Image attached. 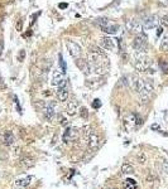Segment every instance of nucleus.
Here are the masks:
<instances>
[{"instance_id": "f257e3e1", "label": "nucleus", "mask_w": 168, "mask_h": 189, "mask_svg": "<svg viewBox=\"0 0 168 189\" xmlns=\"http://www.w3.org/2000/svg\"><path fill=\"white\" fill-rule=\"evenodd\" d=\"M133 88L139 93L140 98L143 100V102H147L149 100L152 92L154 91V87L152 85V82L148 80H142V78H134V81L132 82Z\"/></svg>"}, {"instance_id": "f03ea898", "label": "nucleus", "mask_w": 168, "mask_h": 189, "mask_svg": "<svg viewBox=\"0 0 168 189\" xmlns=\"http://www.w3.org/2000/svg\"><path fill=\"white\" fill-rule=\"evenodd\" d=\"M152 66V61L142 52H136L134 57V67L139 72H148Z\"/></svg>"}, {"instance_id": "7ed1b4c3", "label": "nucleus", "mask_w": 168, "mask_h": 189, "mask_svg": "<svg viewBox=\"0 0 168 189\" xmlns=\"http://www.w3.org/2000/svg\"><path fill=\"white\" fill-rule=\"evenodd\" d=\"M132 47L136 52H142V53H145L147 47H148V38H147V35L143 34V33L138 34V35L135 37V39L133 40Z\"/></svg>"}, {"instance_id": "20e7f679", "label": "nucleus", "mask_w": 168, "mask_h": 189, "mask_svg": "<svg viewBox=\"0 0 168 189\" xmlns=\"http://www.w3.org/2000/svg\"><path fill=\"white\" fill-rule=\"evenodd\" d=\"M125 27H127V29L130 31V33H134V34H140L142 30H143V24L140 22H138L136 19H129V20H127Z\"/></svg>"}, {"instance_id": "39448f33", "label": "nucleus", "mask_w": 168, "mask_h": 189, "mask_svg": "<svg viewBox=\"0 0 168 189\" xmlns=\"http://www.w3.org/2000/svg\"><path fill=\"white\" fill-rule=\"evenodd\" d=\"M66 47H67V50H68V53L73 57V58H80L81 57V47L76 43V42H73V40H66Z\"/></svg>"}, {"instance_id": "423d86ee", "label": "nucleus", "mask_w": 168, "mask_h": 189, "mask_svg": "<svg viewBox=\"0 0 168 189\" xmlns=\"http://www.w3.org/2000/svg\"><path fill=\"white\" fill-rule=\"evenodd\" d=\"M56 102H49L48 105H46V106L42 109V112H43L44 117L47 120H52L55 116V112H56Z\"/></svg>"}, {"instance_id": "0eeeda50", "label": "nucleus", "mask_w": 168, "mask_h": 189, "mask_svg": "<svg viewBox=\"0 0 168 189\" xmlns=\"http://www.w3.org/2000/svg\"><path fill=\"white\" fill-rule=\"evenodd\" d=\"M99 46L104 49H108V50H114L115 49V43L114 40L110 37H101L99 39Z\"/></svg>"}, {"instance_id": "6e6552de", "label": "nucleus", "mask_w": 168, "mask_h": 189, "mask_svg": "<svg viewBox=\"0 0 168 189\" xmlns=\"http://www.w3.org/2000/svg\"><path fill=\"white\" fill-rule=\"evenodd\" d=\"M86 138H87V144H89V148L90 149H96L99 144H100V139L99 136L95 132H87L86 134Z\"/></svg>"}, {"instance_id": "1a4fd4ad", "label": "nucleus", "mask_w": 168, "mask_h": 189, "mask_svg": "<svg viewBox=\"0 0 168 189\" xmlns=\"http://www.w3.org/2000/svg\"><path fill=\"white\" fill-rule=\"evenodd\" d=\"M158 23H159L158 17H157V15H151L148 18H145L144 23H143V28H145V29H153V28H155L157 25H158Z\"/></svg>"}, {"instance_id": "9d476101", "label": "nucleus", "mask_w": 168, "mask_h": 189, "mask_svg": "<svg viewBox=\"0 0 168 189\" xmlns=\"http://www.w3.org/2000/svg\"><path fill=\"white\" fill-rule=\"evenodd\" d=\"M76 66L80 68V71H82L83 73H85V75H89V73L91 72L90 65H89L87 59H82L81 57L80 58H76Z\"/></svg>"}, {"instance_id": "9b49d317", "label": "nucleus", "mask_w": 168, "mask_h": 189, "mask_svg": "<svg viewBox=\"0 0 168 189\" xmlns=\"http://www.w3.org/2000/svg\"><path fill=\"white\" fill-rule=\"evenodd\" d=\"M77 111H78V105H77V102L75 100L70 101L68 105H67V107H66L67 115H68V116H75V115L77 113Z\"/></svg>"}, {"instance_id": "f8f14e48", "label": "nucleus", "mask_w": 168, "mask_h": 189, "mask_svg": "<svg viewBox=\"0 0 168 189\" xmlns=\"http://www.w3.org/2000/svg\"><path fill=\"white\" fill-rule=\"evenodd\" d=\"M57 98L59 100V102H65L67 101L68 98V91H67V87H58L57 90Z\"/></svg>"}, {"instance_id": "ddd939ff", "label": "nucleus", "mask_w": 168, "mask_h": 189, "mask_svg": "<svg viewBox=\"0 0 168 189\" xmlns=\"http://www.w3.org/2000/svg\"><path fill=\"white\" fill-rule=\"evenodd\" d=\"M63 72H59V71H53V78H52V83L53 85H59V83L63 81Z\"/></svg>"}, {"instance_id": "4468645a", "label": "nucleus", "mask_w": 168, "mask_h": 189, "mask_svg": "<svg viewBox=\"0 0 168 189\" xmlns=\"http://www.w3.org/2000/svg\"><path fill=\"white\" fill-rule=\"evenodd\" d=\"M15 141V138H14V135L12 131H5L4 132V144L10 146V145H13Z\"/></svg>"}, {"instance_id": "2eb2a0df", "label": "nucleus", "mask_w": 168, "mask_h": 189, "mask_svg": "<svg viewBox=\"0 0 168 189\" xmlns=\"http://www.w3.org/2000/svg\"><path fill=\"white\" fill-rule=\"evenodd\" d=\"M102 29V31H105V33H108V34H115L116 31L119 30V25L118 24H108L106 27H104V28H101Z\"/></svg>"}, {"instance_id": "dca6fc26", "label": "nucleus", "mask_w": 168, "mask_h": 189, "mask_svg": "<svg viewBox=\"0 0 168 189\" xmlns=\"http://www.w3.org/2000/svg\"><path fill=\"white\" fill-rule=\"evenodd\" d=\"M101 85H102V81L100 78H92V80L86 81V86L90 87V88H97Z\"/></svg>"}, {"instance_id": "f3484780", "label": "nucleus", "mask_w": 168, "mask_h": 189, "mask_svg": "<svg viewBox=\"0 0 168 189\" xmlns=\"http://www.w3.org/2000/svg\"><path fill=\"white\" fill-rule=\"evenodd\" d=\"M30 180H32V178L30 176H25V178H20V179H17L15 182V185L18 188H23V187H27L30 184Z\"/></svg>"}, {"instance_id": "a211bd4d", "label": "nucleus", "mask_w": 168, "mask_h": 189, "mask_svg": "<svg viewBox=\"0 0 168 189\" xmlns=\"http://www.w3.org/2000/svg\"><path fill=\"white\" fill-rule=\"evenodd\" d=\"M121 173L123 174H133L134 173V166L129 163H124L121 165Z\"/></svg>"}, {"instance_id": "6ab92c4d", "label": "nucleus", "mask_w": 168, "mask_h": 189, "mask_svg": "<svg viewBox=\"0 0 168 189\" xmlns=\"http://www.w3.org/2000/svg\"><path fill=\"white\" fill-rule=\"evenodd\" d=\"M136 188V183L133 179H127L125 180V187L124 189H135Z\"/></svg>"}, {"instance_id": "aec40b11", "label": "nucleus", "mask_w": 168, "mask_h": 189, "mask_svg": "<svg viewBox=\"0 0 168 189\" xmlns=\"http://www.w3.org/2000/svg\"><path fill=\"white\" fill-rule=\"evenodd\" d=\"M97 24L100 25V28H104V27H106L108 24H110V20L108 18H99L97 19Z\"/></svg>"}, {"instance_id": "412c9836", "label": "nucleus", "mask_w": 168, "mask_h": 189, "mask_svg": "<svg viewBox=\"0 0 168 189\" xmlns=\"http://www.w3.org/2000/svg\"><path fill=\"white\" fill-rule=\"evenodd\" d=\"M58 61H59V66H61V69H62V72H66V69H67V66H66V62H65V59H63V57H62V54L59 53L58 54Z\"/></svg>"}, {"instance_id": "4be33fe9", "label": "nucleus", "mask_w": 168, "mask_h": 189, "mask_svg": "<svg viewBox=\"0 0 168 189\" xmlns=\"http://www.w3.org/2000/svg\"><path fill=\"white\" fill-rule=\"evenodd\" d=\"M161 50H163V52L168 50V35H166L161 42Z\"/></svg>"}, {"instance_id": "5701e85b", "label": "nucleus", "mask_w": 168, "mask_h": 189, "mask_svg": "<svg viewBox=\"0 0 168 189\" xmlns=\"http://www.w3.org/2000/svg\"><path fill=\"white\" fill-rule=\"evenodd\" d=\"M22 163H23V165L24 166H33L34 165V161H33V159H29V158H24V159L22 160Z\"/></svg>"}, {"instance_id": "b1692460", "label": "nucleus", "mask_w": 168, "mask_h": 189, "mask_svg": "<svg viewBox=\"0 0 168 189\" xmlns=\"http://www.w3.org/2000/svg\"><path fill=\"white\" fill-rule=\"evenodd\" d=\"M80 115H81L82 119L86 120L89 117V111H87V109L86 107H80Z\"/></svg>"}, {"instance_id": "393cba45", "label": "nucleus", "mask_w": 168, "mask_h": 189, "mask_svg": "<svg viewBox=\"0 0 168 189\" xmlns=\"http://www.w3.org/2000/svg\"><path fill=\"white\" fill-rule=\"evenodd\" d=\"M159 67L163 71V73H168V65L164 61H159Z\"/></svg>"}, {"instance_id": "a878e982", "label": "nucleus", "mask_w": 168, "mask_h": 189, "mask_svg": "<svg viewBox=\"0 0 168 189\" xmlns=\"http://www.w3.org/2000/svg\"><path fill=\"white\" fill-rule=\"evenodd\" d=\"M100 106H101V102H100V100H99V98L94 100V102H92V107H94V109H99Z\"/></svg>"}, {"instance_id": "bb28decb", "label": "nucleus", "mask_w": 168, "mask_h": 189, "mask_svg": "<svg viewBox=\"0 0 168 189\" xmlns=\"http://www.w3.org/2000/svg\"><path fill=\"white\" fill-rule=\"evenodd\" d=\"M161 23H162L163 27H168V14L164 15V17L161 19Z\"/></svg>"}, {"instance_id": "cd10ccee", "label": "nucleus", "mask_w": 168, "mask_h": 189, "mask_svg": "<svg viewBox=\"0 0 168 189\" xmlns=\"http://www.w3.org/2000/svg\"><path fill=\"white\" fill-rule=\"evenodd\" d=\"M24 58H25V50H20V53L18 54V59H19L20 62H23Z\"/></svg>"}, {"instance_id": "c85d7f7f", "label": "nucleus", "mask_w": 168, "mask_h": 189, "mask_svg": "<svg viewBox=\"0 0 168 189\" xmlns=\"http://www.w3.org/2000/svg\"><path fill=\"white\" fill-rule=\"evenodd\" d=\"M162 166H163V170L168 174V161L167 160H162Z\"/></svg>"}, {"instance_id": "c756f323", "label": "nucleus", "mask_w": 168, "mask_h": 189, "mask_svg": "<svg viewBox=\"0 0 168 189\" xmlns=\"http://www.w3.org/2000/svg\"><path fill=\"white\" fill-rule=\"evenodd\" d=\"M139 163H142V164L145 163V156H144V154H140L139 155Z\"/></svg>"}, {"instance_id": "7c9ffc66", "label": "nucleus", "mask_w": 168, "mask_h": 189, "mask_svg": "<svg viewBox=\"0 0 168 189\" xmlns=\"http://www.w3.org/2000/svg\"><path fill=\"white\" fill-rule=\"evenodd\" d=\"M67 6H68V5H67L66 3H61V4H58V8H59V9H66Z\"/></svg>"}, {"instance_id": "2f4dec72", "label": "nucleus", "mask_w": 168, "mask_h": 189, "mask_svg": "<svg viewBox=\"0 0 168 189\" xmlns=\"http://www.w3.org/2000/svg\"><path fill=\"white\" fill-rule=\"evenodd\" d=\"M162 33H163V28H162V27H159L158 29H157V35H158V37H159V35H161Z\"/></svg>"}, {"instance_id": "473e14b6", "label": "nucleus", "mask_w": 168, "mask_h": 189, "mask_svg": "<svg viewBox=\"0 0 168 189\" xmlns=\"http://www.w3.org/2000/svg\"><path fill=\"white\" fill-rule=\"evenodd\" d=\"M17 28H18V30H20V29H22V20H20V22H18V24H17Z\"/></svg>"}, {"instance_id": "72a5a7b5", "label": "nucleus", "mask_w": 168, "mask_h": 189, "mask_svg": "<svg viewBox=\"0 0 168 189\" xmlns=\"http://www.w3.org/2000/svg\"><path fill=\"white\" fill-rule=\"evenodd\" d=\"M152 129H153V130H158V129H159V126L157 125V124H154V125H152Z\"/></svg>"}, {"instance_id": "f704fd0d", "label": "nucleus", "mask_w": 168, "mask_h": 189, "mask_svg": "<svg viewBox=\"0 0 168 189\" xmlns=\"http://www.w3.org/2000/svg\"><path fill=\"white\" fill-rule=\"evenodd\" d=\"M2 50H3V43L0 42V54H2Z\"/></svg>"}, {"instance_id": "c9c22d12", "label": "nucleus", "mask_w": 168, "mask_h": 189, "mask_svg": "<svg viewBox=\"0 0 168 189\" xmlns=\"http://www.w3.org/2000/svg\"><path fill=\"white\" fill-rule=\"evenodd\" d=\"M19 189H22V188H19Z\"/></svg>"}, {"instance_id": "e433bc0d", "label": "nucleus", "mask_w": 168, "mask_h": 189, "mask_svg": "<svg viewBox=\"0 0 168 189\" xmlns=\"http://www.w3.org/2000/svg\"><path fill=\"white\" fill-rule=\"evenodd\" d=\"M167 154H168V151H167Z\"/></svg>"}]
</instances>
